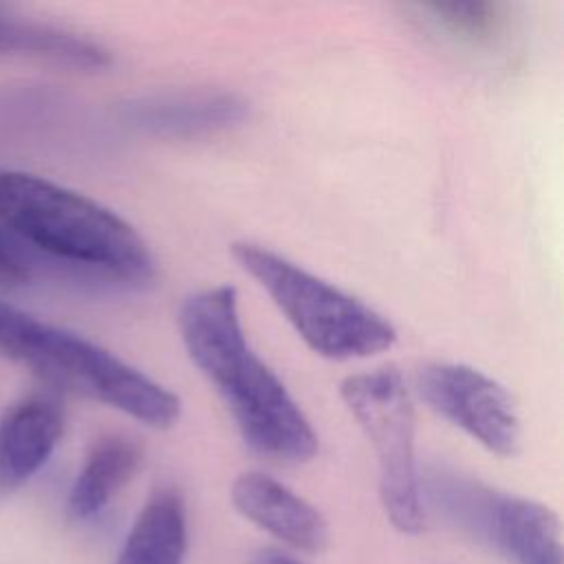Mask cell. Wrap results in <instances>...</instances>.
I'll return each mask as SVG.
<instances>
[{
	"label": "cell",
	"instance_id": "obj_1",
	"mask_svg": "<svg viewBox=\"0 0 564 564\" xmlns=\"http://www.w3.org/2000/svg\"><path fill=\"white\" fill-rule=\"evenodd\" d=\"M178 330L189 359L218 390L253 452L278 463H306L317 454L311 421L249 346L234 286L189 295L178 311Z\"/></svg>",
	"mask_w": 564,
	"mask_h": 564
},
{
	"label": "cell",
	"instance_id": "obj_2",
	"mask_svg": "<svg viewBox=\"0 0 564 564\" xmlns=\"http://www.w3.org/2000/svg\"><path fill=\"white\" fill-rule=\"evenodd\" d=\"M0 227L90 275L141 286L154 258L139 231L106 205L44 176L0 167Z\"/></svg>",
	"mask_w": 564,
	"mask_h": 564
},
{
	"label": "cell",
	"instance_id": "obj_3",
	"mask_svg": "<svg viewBox=\"0 0 564 564\" xmlns=\"http://www.w3.org/2000/svg\"><path fill=\"white\" fill-rule=\"evenodd\" d=\"M0 357L29 370L51 392H68L134 421L167 430L181 399L104 346L0 300Z\"/></svg>",
	"mask_w": 564,
	"mask_h": 564
},
{
	"label": "cell",
	"instance_id": "obj_4",
	"mask_svg": "<svg viewBox=\"0 0 564 564\" xmlns=\"http://www.w3.org/2000/svg\"><path fill=\"white\" fill-rule=\"evenodd\" d=\"M231 256L317 355L364 359L394 346L397 328L386 315L273 249L240 240L231 245Z\"/></svg>",
	"mask_w": 564,
	"mask_h": 564
},
{
	"label": "cell",
	"instance_id": "obj_5",
	"mask_svg": "<svg viewBox=\"0 0 564 564\" xmlns=\"http://www.w3.org/2000/svg\"><path fill=\"white\" fill-rule=\"evenodd\" d=\"M339 394L370 441L379 467V498L397 531L425 529V509L414 456V408L394 366L350 375Z\"/></svg>",
	"mask_w": 564,
	"mask_h": 564
},
{
	"label": "cell",
	"instance_id": "obj_6",
	"mask_svg": "<svg viewBox=\"0 0 564 564\" xmlns=\"http://www.w3.org/2000/svg\"><path fill=\"white\" fill-rule=\"evenodd\" d=\"M432 496L509 564H562L560 518L546 505L447 474L432 480Z\"/></svg>",
	"mask_w": 564,
	"mask_h": 564
},
{
	"label": "cell",
	"instance_id": "obj_7",
	"mask_svg": "<svg viewBox=\"0 0 564 564\" xmlns=\"http://www.w3.org/2000/svg\"><path fill=\"white\" fill-rule=\"evenodd\" d=\"M421 399L487 452L513 456L520 416L513 397L489 375L465 364H427L416 375Z\"/></svg>",
	"mask_w": 564,
	"mask_h": 564
},
{
	"label": "cell",
	"instance_id": "obj_8",
	"mask_svg": "<svg viewBox=\"0 0 564 564\" xmlns=\"http://www.w3.org/2000/svg\"><path fill=\"white\" fill-rule=\"evenodd\" d=\"M66 425L64 405L51 390L13 401L0 416V496L24 487L53 456Z\"/></svg>",
	"mask_w": 564,
	"mask_h": 564
},
{
	"label": "cell",
	"instance_id": "obj_9",
	"mask_svg": "<svg viewBox=\"0 0 564 564\" xmlns=\"http://www.w3.org/2000/svg\"><path fill=\"white\" fill-rule=\"evenodd\" d=\"M231 502L242 518L295 551L319 553L328 542L324 516L269 474H240L231 485Z\"/></svg>",
	"mask_w": 564,
	"mask_h": 564
},
{
	"label": "cell",
	"instance_id": "obj_10",
	"mask_svg": "<svg viewBox=\"0 0 564 564\" xmlns=\"http://www.w3.org/2000/svg\"><path fill=\"white\" fill-rule=\"evenodd\" d=\"M249 115V104L236 93H170L128 101L123 119L156 137H198L238 126Z\"/></svg>",
	"mask_w": 564,
	"mask_h": 564
},
{
	"label": "cell",
	"instance_id": "obj_11",
	"mask_svg": "<svg viewBox=\"0 0 564 564\" xmlns=\"http://www.w3.org/2000/svg\"><path fill=\"white\" fill-rule=\"evenodd\" d=\"M0 57H29L75 70H104L112 64L106 46L77 31L22 18L0 7Z\"/></svg>",
	"mask_w": 564,
	"mask_h": 564
},
{
	"label": "cell",
	"instance_id": "obj_12",
	"mask_svg": "<svg viewBox=\"0 0 564 564\" xmlns=\"http://www.w3.org/2000/svg\"><path fill=\"white\" fill-rule=\"evenodd\" d=\"M143 460L141 445L123 434H108L88 449L66 498V511L84 522L99 516L132 480Z\"/></svg>",
	"mask_w": 564,
	"mask_h": 564
},
{
	"label": "cell",
	"instance_id": "obj_13",
	"mask_svg": "<svg viewBox=\"0 0 564 564\" xmlns=\"http://www.w3.org/2000/svg\"><path fill=\"white\" fill-rule=\"evenodd\" d=\"M185 505L176 489H159L139 511L112 564H183Z\"/></svg>",
	"mask_w": 564,
	"mask_h": 564
},
{
	"label": "cell",
	"instance_id": "obj_14",
	"mask_svg": "<svg viewBox=\"0 0 564 564\" xmlns=\"http://www.w3.org/2000/svg\"><path fill=\"white\" fill-rule=\"evenodd\" d=\"M423 9L449 33L469 40L496 33L502 22V7L496 2H430Z\"/></svg>",
	"mask_w": 564,
	"mask_h": 564
},
{
	"label": "cell",
	"instance_id": "obj_15",
	"mask_svg": "<svg viewBox=\"0 0 564 564\" xmlns=\"http://www.w3.org/2000/svg\"><path fill=\"white\" fill-rule=\"evenodd\" d=\"M31 275L29 264L13 249V245L0 234V284H22Z\"/></svg>",
	"mask_w": 564,
	"mask_h": 564
},
{
	"label": "cell",
	"instance_id": "obj_16",
	"mask_svg": "<svg viewBox=\"0 0 564 564\" xmlns=\"http://www.w3.org/2000/svg\"><path fill=\"white\" fill-rule=\"evenodd\" d=\"M251 564H302L297 562L295 557L291 555H284L282 551H273V549H267V551H260Z\"/></svg>",
	"mask_w": 564,
	"mask_h": 564
}]
</instances>
